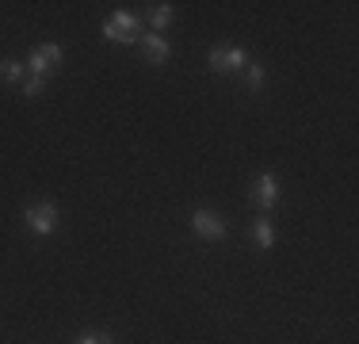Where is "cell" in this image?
Segmentation results:
<instances>
[{
    "label": "cell",
    "instance_id": "1",
    "mask_svg": "<svg viewBox=\"0 0 359 344\" xmlns=\"http://www.w3.org/2000/svg\"><path fill=\"white\" fill-rule=\"evenodd\" d=\"M104 39L115 46H134L142 39V20L134 12H115L104 20Z\"/></svg>",
    "mask_w": 359,
    "mask_h": 344
},
{
    "label": "cell",
    "instance_id": "2",
    "mask_svg": "<svg viewBox=\"0 0 359 344\" xmlns=\"http://www.w3.org/2000/svg\"><path fill=\"white\" fill-rule=\"evenodd\" d=\"M23 222H27V230L35 237H50L57 230V222H62V211H57L54 199H42V203H31L23 211Z\"/></svg>",
    "mask_w": 359,
    "mask_h": 344
},
{
    "label": "cell",
    "instance_id": "3",
    "mask_svg": "<svg viewBox=\"0 0 359 344\" xmlns=\"http://www.w3.org/2000/svg\"><path fill=\"white\" fill-rule=\"evenodd\" d=\"M62 62H65V50L57 46V42H42V46H35L27 54V62H23V65H27L31 77H50Z\"/></svg>",
    "mask_w": 359,
    "mask_h": 344
},
{
    "label": "cell",
    "instance_id": "4",
    "mask_svg": "<svg viewBox=\"0 0 359 344\" xmlns=\"http://www.w3.org/2000/svg\"><path fill=\"white\" fill-rule=\"evenodd\" d=\"M249 199L260 206V211H276V203L283 199V184H279V176H271V172H260V176L249 184Z\"/></svg>",
    "mask_w": 359,
    "mask_h": 344
},
{
    "label": "cell",
    "instance_id": "5",
    "mask_svg": "<svg viewBox=\"0 0 359 344\" xmlns=\"http://www.w3.org/2000/svg\"><path fill=\"white\" fill-rule=\"evenodd\" d=\"M207 65L215 69L218 77H229V73H245V65H249V54H245L241 46H215L207 54Z\"/></svg>",
    "mask_w": 359,
    "mask_h": 344
},
{
    "label": "cell",
    "instance_id": "6",
    "mask_svg": "<svg viewBox=\"0 0 359 344\" xmlns=\"http://www.w3.org/2000/svg\"><path fill=\"white\" fill-rule=\"evenodd\" d=\"M191 234L203 237V241H222L229 234V222L222 218L218 211H207V206H199V211L191 214Z\"/></svg>",
    "mask_w": 359,
    "mask_h": 344
},
{
    "label": "cell",
    "instance_id": "7",
    "mask_svg": "<svg viewBox=\"0 0 359 344\" xmlns=\"http://www.w3.org/2000/svg\"><path fill=\"white\" fill-rule=\"evenodd\" d=\"M138 46H142V58H145V62H153V65H165L168 58H172V46H168V39H165V34L145 31L142 39H138Z\"/></svg>",
    "mask_w": 359,
    "mask_h": 344
},
{
    "label": "cell",
    "instance_id": "8",
    "mask_svg": "<svg viewBox=\"0 0 359 344\" xmlns=\"http://www.w3.org/2000/svg\"><path fill=\"white\" fill-rule=\"evenodd\" d=\"M276 222L268 218V214H260V218H252V241H256V249H271L276 245Z\"/></svg>",
    "mask_w": 359,
    "mask_h": 344
},
{
    "label": "cell",
    "instance_id": "9",
    "mask_svg": "<svg viewBox=\"0 0 359 344\" xmlns=\"http://www.w3.org/2000/svg\"><path fill=\"white\" fill-rule=\"evenodd\" d=\"M23 77H27V65H23V62H15V58H0V81L20 84Z\"/></svg>",
    "mask_w": 359,
    "mask_h": 344
},
{
    "label": "cell",
    "instance_id": "10",
    "mask_svg": "<svg viewBox=\"0 0 359 344\" xmlns=\"http://www.w3.org/2000/svg\"><path fill=\"white\" fill-rule=\"evenodd\" d=\"M168 23H172V4H153V12H149V31L161 34Z\"/></svg>",
    "mask_w": 359,
    "mask_h": 344
},
{
    "label": "cell",
    "instance_id": "11",
    "mask_svg": "<svg viewBox=\"0 0 359 344\" xmlns=\"http://www.w3.org/2000/svg\"><path fill=\"white\" fill-rule=\"evenodd\" d=\"M264 81H268V73H264L260 62H249V65H245V88H249V92H260Z\"/></svg>",
    "mask_w": 359,
    "mask_h": 344
},
{
    "label": "cell",
    "instance_id": "12",
    "mask_svg": "<svg viewBox=\"0 0 359 344\" xmlns=\"http://www.w3.org/2000/svg\"><path fill=\"white\" fill-rule=\"evenodd\" d=\"M42 88H46V77H23V96L27 100H35V96H42Z\"/></svg>",
    "mask_w": 359,
    "mask_h": 344
},
{
    "label": "cell",
    "instance_id": "13",
    "mask_svg": "<svg viewBox=\"0 0 359 344\" xmlns=\"http://www.w3.org/2000/svg\"><path fill=\"white\" fill-rule=\"evenodd\" d=\"M73 344H115V337L111 333H81Z\"/></svg>",
    "mask_w": 359,
    "mask_h": 344
}]
</instances>
